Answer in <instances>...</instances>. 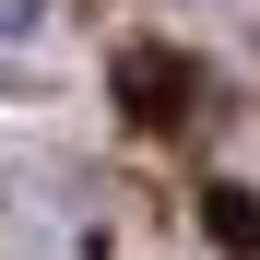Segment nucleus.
Masks as SVG:
<instances>
[{"instance_id":"nucleus-1","label":"nucleus","mask_w":260,"mask_h":260,"mask_svg":"<svg viewBox=\"0 0 260 260\" xmlns=\"http://www.w3.org/2000/svg\"><path fill=\"white\" fill-rule=\"evenodd\" d=\"M130 107H142V118L178 107V59H130Z\"/></svg>"},{"instance_id":"nucleus-2","label":"nucleus","mask_w":260,"mask_h":260,"mask_svg":"<svg viewBox=\"0 0 260 260\" xmlns=\"http://www.w3.org/2000/svg\"><path fill=\"white\" fill-rule=\"evenodd\" d=\"M213 237H225V248H260V213H248L237 189H213Z\"/></svg>"},{"instance_id":"nucleus-3","label":"nucleus","mask_w":260,"mask_h":260,"mask_svg":"<svg viewBox=\"0 0 260 260\" xmlns=\"http://www.w3.org/2000/svg\"><path fill=\"white\" fill-rule=\"evenodd\" d=\"M24 24H36V0H0V36H24Z\"/></svg>"}]
</instances>
